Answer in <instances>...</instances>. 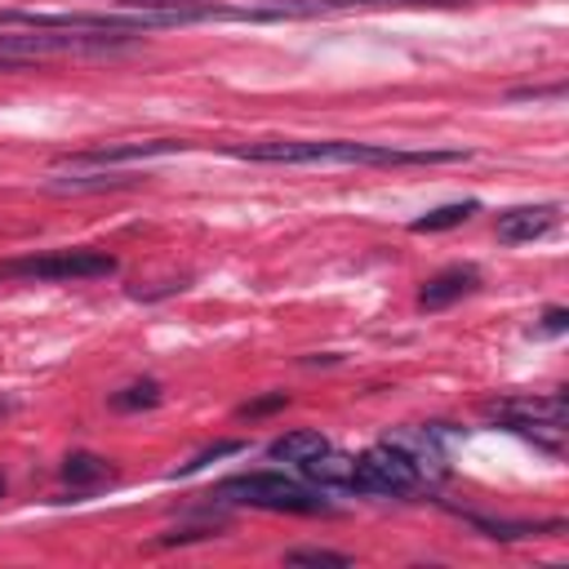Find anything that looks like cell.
I'll return each mask as SVG.
<instances>
[{"instance_id":"cell-1","label":"cell","mask_w":569,"mask_h":569,"mask_svg":"<svg viewBox=\"0 0 569 569\" xmlns=\"http://www.w3.org/2000/svg\"><path fill=\"white\" fill-rule=\"evenodd\" d=\"M240 160H258V164H302V169H320V164H458L471 151H405V147H378V142H347V138H271L258 147H236Z\"/></svg>"},{"instance_id":"cell-2","label":"cell","mask_w":569,"mask_h":569,"mask_svg":"<svg viewBox=\"0 0 569 569\" xmlns=\"http://www.w3.org/2000/svg\"><path fill=\"white\" fill-rule=\"evenodd\" d=\"M218 502L231 507H262V511H289V516H329L333 507L325 502V489L293 480L284 471H249V476H231L213 489Z\"/></svg>"},{"instance_id":"cell-3","label":"cell","mask_w":569,"mask_h":569,"mask_svg":"<svg viewBox=\"0 0 569 569\" xmlns=\"http://www.w3.org/2000/svg\"><path fill=\"white\" fill-rule=\"evenodd\" d=\"M422 480V467L409 449H400L396 440L387 445H373L365 449L360 458H351V480L347 489L351 493H378V498H400V493H413Z\"/></svg>"},{"instance_id":"cell-4","label":"cell","mask_w":569,"mask_h":569,"mask_svg":"<svg viewBox=\"0 0 569 569\" xmlns=\"http://www.w3.org/2000/svg\"><path fill=\"white\" fill-rule=\"evenodd\" d=\"M116 271V258L102 249H53L36 258L0 262V280H36V284H71V280H102Z\"/></svg>"},{"instance_id":"cell-5","label":"cell","mask_w":569,"mask_h":569,"mask_svg":"<svg viewBox=\"0 0 569 569\" xmlns=\"http://www.w3.org/2000/svg\"><path fill=\"white\" fill-rule=\"evenodd\" d=\"M133 36H111V31H0V53L36 62L44 53H116Z\"/></svg>"},{"instance_id":"cell-6","label":"cell","mask_w":569,"mask_h":569,"mask_svg":"<svg viewBox=\"0 0 569 569\" xmlns=\"http://www.w3.org/2000/svg\"><path fill=\"white\" fill-rule=\"evenodd\" d=\"M485 418H493L502 431H520V436H533L542 449V431L556 440L565 431V396L560 391H547V396H507V400H489L485 405Z\"/></svg>"},{"instance_id":"cell-7","label":"cell","mask_w":569,"mask_h":569,"mask_svg":"<svg viewBox=\"0 0 569 569\" xmlns=\"http://www.w3.org/2000/svg\"><path fill=\"white\" fill-rule=\"evenodd\" d=\"M173 151H187V142L178 138H151V142H111V147H89V151H76L67 156L62 164L71 169H84V164H133V160H151V156H173Z\"/></svg>"},{"instance_id":"cell-8","label":"cell","mask_w":569,"mask_h":569,"mask_svg":"<svg viewBox=\"0 0 569 569\" xmlns=\"http://www.w3.org/2000/svg\"><path fill=\"white\" fill-rule=\"evenodd\" d=\"M480 289V271L476 267H445V271H436L431 280H422V289H418V311H445V307H453V302H462V298H471Z\"/></svg>"},{"instance_id":"cell-9","label":"cell","mask_w":569,"mask_h":569,"mask_svg":"<svg viewBox=\"0 0 569 569\" xmlns=\"http://www.w3.org/2000/svg\"><path fill=\"white\" fill-rule=\"evenodd\" d=\"M462 0H276L280 18L338 13V9H458Z\"/></svg>"},{"instance_id":"cell-10","label":"cell","mask_w":569,"mask_h":569,"mask_svg":"<svg viewBox=\"0 0 569 569\" xmlns=\"http://www.w3.org/2000/svg\"><path fill=\"white\" fill-rule=\"evenodd\" d=\"M560 218V204H520V209H507L498 213V240L502 244H529L538 236H547Z\"/></svg>"},{"instance_id":"cell-11","label":"cell","mask_w":569,"mask_h":569,"mask_svg":"<svg viewBox=\"0 0 569 569\" xmlns=\"http://www.w3.org/2000/svg\"><path fill=\"white\" fill-rule=\"evenodd\" d=\"M298 471H302L316 489H347V480H351V458H347V453H333V449H320V453L302 458Z\"/></svg>"},{"instance_id":"cell-12","label":"cell","mask_w":569,"mask_h":569,"mask_svg":"<svg viewBox=\"0 0 569 569\" xmlns=\"http://www.w3.org/2000/svg\"><path fill=\"white\" fill-rule=\"evenodd\" d=\"M320 449H329V440L316 431V427H298V431H284V436H276L271 445H267V458L271 462H302V458H311V453H320Z\"/></svg>"},{"instance_id":"cell-13","label":"cell","mask_w":569,"mask_h":569,"mask_svg":"<svg viewBox=\"0 0 569 569\" xmlns=\"http://www.w3.org/2000/svg\"><path fill=\"white\" fill-rule=\"evenodd\" d=\"M62 480L71 489H93V485L111 480V462L98 458V453H89V449H76V453L62 458Z\"/></svg>"},{"instance_id":"cell-14","label":"cell","mask_w":569,"mask_h":569,"mask_svg":"<svg viewBox=\"0 0 569 569\" xmlns=\"http://www.w3.org/2000/svg\"><path fill=\"white\" fill-rule=\"evenodd\" d=\"M138 178L133 173H62V178H49L44 182V191H71V196H80V191H116V187H133Z\"/></svg>"},{"instance_id":"cell-15","label":"cell","mask_w":569,"mask_h":569,"mask_svg":"<svg viewBox=\"0 0 569 569\" xmlns=\"http://www.w3.org/2000/svg\"><path fill=\"white\" fill-rule=\"evenodd\" d=\"M485 538H502V542H511V538H542V533H560L565 525L560 520H485V516H467Z\"/></svg>"},{"instance_id":"cell-16","label":"cell","mask_w":569,"mask_h":569,"mask_svg":"<svg viewBox=\"0 0 569 569\" xmlns=\"http://www.w3.org/2000/svg\"><path fill=\"white\" fill-rule=\"evenodd\" d=\"M480 209V200H453V204H440V209H431V213H422V218H413L409 222V231H449V227H458V222H467L471 213Z\"/></svg>"},{"instance_id":"cell-17","label":"cell","mask_w":569,"mask_h":569,"mask_svg":"<svg viewBox=\"0 0 569 569\" xmlns=\"http://www.w3.org/2000/svg\"><path fill=\"white\" fill-rule=\"evenodd\" d=\"M107 405H111V409H120V413L156 409V405H160V382H156V378H138V382H129V387L111 391V400H107Z\"/></svg>"},{"instance_id":"cell-18","label":"cell","mask_w":569,"mask_h":569,"mask_svg":"<svg viewBox=\"0 0 569 569\" xmlns=\"http://www.w3.org/2000/svg\"><path fill=\"white\" fill-rule=\"evenodd\" d=\"M284 565H316V569H347L351 556L342 551H325V547H293L284 551Z\"/></svg>"},{"instance_id":"cell-19","label":"cell","mask_w":569,"mask_h":569,"mask_svg":"<svg viewBox=\"0 0 569 569\" xmlns=\"http://www.w3.org/2000/svg\"><path fill=\"white\" fill-rule=\"evenodd\" d=\"M240 449H244L240 440H218V445H209V449H200L196 458H187V462H182V467H178L173 476H191V471H200L204 462H213V458H231V453H240Z\"/></svg>"},{"instance_id":"cell-20","label":"cell","mask_w":569,"mask_h":569,"mask_svg":"<svg viewBox=\"0 0 569 569\" xmlns=\"http://www.w3.org/2000/svg\"><path fill=\"white\" fill-rule=\"evenodd\" d=\"M284 405H289V396H284V391H271V396H258V400L240 405L236 413H240V418H262V413H271V409H284Z\"/></svg>"},{"instance_id":"cell-21","label":"cell","mask_w":569,"mask_h":569,"mask_svg":"<svg viewBox=\"0 0 569 569\" xmlns=\"http://www.w3.org/2000/svg\"><path fill=\"white\" fill-rule=\"evenodd\" d=\"M565 329H569V311H565V307H547L538 333H551V338H556V333H565Z\"/></svg>"},{"instance_id":"cell-22","label":"cell","mask_w":569,"mask_h":569,"mask_svg":"<svg viewBox=\"0 0 569 569\" xmlns=\"http://www.w3.org/2000/svg\"><path fill=\"white\" fill-rule=\"evenodd\" d=\"M507 98H511V102H529V98H565V89H560V84H551V89H511Z\"/></svg>"},{"instance_id":"cell-23","label":"cell","mask_w":569,"mask_h":569,"mask_svg":"<svg viewBox=\"0 0 569 569\" xmlns=\"http://www.w3.org/2000/svg\"><path fill=\"white\" fill-rule=\"evenodd\" d=\"M22 67H31V62H22V58H9V53H0V71H22Z\"/></svg>"},{"instance_id":"cell-24","label":"cell","mask_w":569,"mask_h":569,"mask_svg":"<svg viewBox=\"0 0 569 569\" xmlns=\"http://www.w3.org/2000/svg\"><path fill=\"white\" fill-rule=\"evenodd\" d=\"M4 413H13V400H9V396H0V418H4Z\"/></svg>"},{"instance_id":"cell-25","label":"cell","mask_w":569,"mask_h":569,"mask_svg":"<svg viewBox=\"0 0 569 569\" xmlns=\"http://www.w3.org/2000/svg\"><path fill=\"white\" fill-rule=\"evenodd\" d=\"M0 498H4V476H0Z\"/></svg>"}]
</instances>
